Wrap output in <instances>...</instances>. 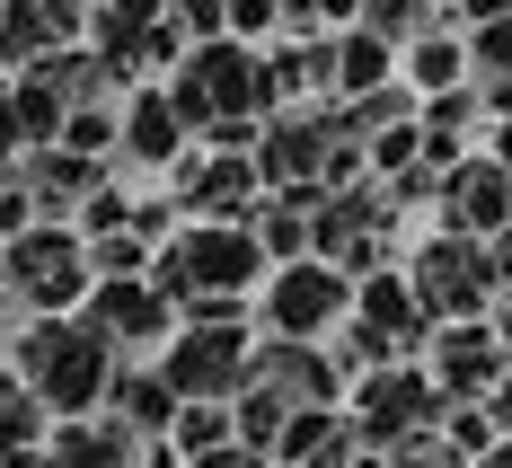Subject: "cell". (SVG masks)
<instances>
[{
	"label": "cell",
	"mask_w": 512,
	"mask_h": 468,
	"mask_svg": "<svg viewBox=\"0 0 512 468\" xmlns=\"http://www.w3.org/2000/svg\"><path fill=\"white\" fill-rule=\"evenodd\" d=\"M151 274L177 292V310H186V318H248L256 283L274 274V257H265L256 221H212V212H195L177 239H159Z\"/></svg>",
	"instance_id": "6da1fadb"
},
{
	"label": "cell",
	"mask_w": 512,
	"mask_h": 468,
	"mask_svg": "<svg viewBox=\"0 0 512 468\" xmlns=\"http://www.w3.org/2000/svg\"><path fill=\"white\" fill-rule=\"evenodd\" d=\"M9 363L45 389L53 416H89V407H106V389H115L124 345H115L89 310H36V318H27V336L9 345Z\"/></svg>",
	"instance_id": "7a4b0ae2"
},
{
	"label": "cell",
	"mask_w": 512,
	"mask_h": 468,
	"mask_svg": "<svg viewBox=\"0 0 512 468\" xmlns=\"http://www.w3.org/2000/svg\"><path fill=\"white\" fill-rule=\"evenodd\" d=\"M345 407H354V424H362V460H389V451H398L407 433L442 424L451 389L433 380V363H424V354H398V363L362 371L354 389H345Z\"/></svg>",
	"instance_id": "3957f363"
},
{
	"label": "cell",
	"mask_w": 512,
	"mask_h": 468,
	"mask_svg": "<svg viewBox=\"0 0 512 468\" xmlns=\"http://www.w3.org/2000/svg\"><path fill=\"white\" fill-rule=\"evenodd\" d=\"M9 283L36 301V310H80L98 292V257H89V230L71 212H36L27 230H9Z\"/></svg>",
	"instance_id": "277c9868"
},
{
	"label": "cell",
	"mask_w": 512,
	"mask_h": 468,
	"mask_svg": "<svg viewBox=\"0 0 512 468\" xmlns=\"http://www.w3.org/2000/svg\"><path fill=\"white\" fill-rule=\"evenodd\" d=\"M345 318H354V274L327 257V248L283 257L256 283V327H274V336H336Z\"/></svg>",
	"instance_id": "5b68a950"
},
{
	"label": "cell",
	"mask_w": 512,
	"mask_h": 468,
	"mask_svg": "<svg viewBox=\"0 0 512 468\" xmlns=\"http://www.w3.org/2000/svg\"><path fill=\"white\" fill-rule=\"evenodd\" d=\"M159 363H168V380L186 398H239L256 380V327L248 318H177Z\"/></svg>",
	"instance_id": "8992f818"
},
{
	"label": "cell",
	"mask_w": 512,
	"mask_h": 468,
	"mask_svg": "<svg viewBox=\"0 0 512 468\" xmlns=\"http://www.w3.org/2000/svg\"><path fill=\"white\" fill-rule=\"evenodd\" d=\"M415 292L433 301L442 318H477L504 301V274H495V239H468V230H433L424 248L407 257Z\"/></svg>",
	"instance_id": "52a82bcc"
},
{
	"label": "cell",
	"mask_w": 512,
	"mask_h": 468,
	"mask_svg": "<svg viewBox=\"0 0 512 468\" xmlns=\"http://www.w3.org/2000/svg\"><path fill=\"white\" fill-rule=\"evenodd\" d=\"M80 310L98 318L124 354H159V345L177 336V318H186V310H177V292H168L159 274H98V292H89Z\"/></svg>",
	"instance_id": "ba28073f"
},
{
	"label": "cell",
	"mask_w": 512,
	"mask_h": 468,
	"mask_svg": "<svg viewBox=\"0 0 512 468\" xmlns=\"http://www.w3.org/2000/svg\"><path fill=\"white\" fill-rule=\"evenodd\" d=\"M168 186L186 195V212H212V221H248L265 204L256 151H221V142H186V159L168 168Z\"/></svg>",
	"instance_id": "9c48e42d"
},
{
	"label": "cell",
	"mask_w": 512,
	"mask_h": 468,
	"mask_svg": "<svg viewBox=\"0 0 512 468\" xmlns=\"http://www.w3.org/2000/svg\"><path fill=\"white\" fill-rule=\"evenodd\" d=\"M424 363H433V380H442L451 398H486V389L512 371L495 310H477V318H442V327H433V345H424Z\"/></svg>",
	"instance_id": "30bf717a"
},
{
	"label": "cell",
	"mask_w": 512,
	"mask_h": 468,
	"mask_svg": "<svg viewBox=\"0 0 512 468\" xmlns=\"http://www.w3.org/2000/svg\"><path fill=\"white\" fill-rule=\"evenodd\" d=\"M442 230H468V239H495L512 221V159H495V151H468V159H451V177H442Z\"/></svg>",
	"instance_id": "8fae6325"
},
{
	"label": "cell",
	"mask_w": 512,
	"mask_h": 468,
	"mask_svg": "<svg viewBox=\"0 0 512 468\" xmlns=\"http://www.w3.org/2000/svg\"><path fill=\"white\" fill-rule=\"evenodd\" d=\"M186 142H195V124H186V106L168 98V80L124 89V151H115V168H177Z\"/></svg>",
	"instance_id": "7c38bea8"
},
{
	"label": "cell",
	"mask_w": 512,
	"mask_h": 468,
	"mask_svg": "<svg viewBox=\"0 0 512 468\" xmlns=\"http://www.w3.org/2000/svg\"><path fill=\"white\" fill-rule=\"evenodd\" d=\"M354 318L389 327L407 354H424V345H433V327H442V310L415 292V274H398V265H371V274H354Z\"/></svg>",
	"instance_id": "4fadbf2b"
},
{
	"label": "cell",
	"mask_w": 512,
	"mask_h": 468,
	"mask_svg": "<svg viewBox=\"0 0 512 468\" xmlns=\"http://www.w3.org/2000/svg\"><path fill=\"white\" fill-rule=\"evenodd\" d=\"M142 451H151V442L115 416V407L53 416V433H45V460H53V468H124V460H142Z\"/></svg>",
	"instance_id": "5bb4252c"
},
{
	"label": "cell",
	"mask_w": 512,
	"mask_h": 468,
	"mask_svg": "<svg viewBox=\"0 0 512 468\" xmlns=\"http://www.w3.org/2000/svg\"><path fill=\"white\" fill-rule=\"evenodd\" d=\"M106 407L133 424L142 442H159V433L177 424V407H186V389L168 380V363H159V354H124V363H115V389H106Z\"/></svg>",
	"instance_id": "9a60e30c"
},
{
	"label": "cell",
	"mask_w": 512,
	"mask_h": 468,
	"mask_svg": "<svg viewBox=\"0 0 512 468\" xmlns=\"http://www.w3.org/2000/svg\"><path fill=\"white\" fill-rule=\"evenodd\" d=\"M327 45H336V98H362V89H380V80H398V71H407V45H398V36H380L371 18L327 27Z\"/></svg>",
	"instance_id": "2e32d148"
},
{
	"label": "cell",
	"mask_w": 512,
	"mask_h": 468,
	"mask_svg": "<svg viewBox=\"0 0 512 468\" xmlns=\"http://www.w3.org/2000/svg\"><path fill=\"white\" fill-rule=\"evenodd\" d=\"M45 433H53L45 389L18 363H0V460H45Z\"/></svg>",
	"instance_id": "e0dca14e"
},
{
	"label": "cell",
	"mask_w": 512,
	"mask_h": 468,
	"mask_svg": "<svg viewBox=\"0 0 512 468\" xmlns=\"http://www.w3.org/2000/svg\"><path fill=\"white\" fill-rule=\"evenodd\" d=\"M407 80L424 89V98L477 80V45H468V27H424V36H407Z\"/></svg>",
	"instance_id": "ac0fdd59"
},
{
	"label": "cell",
	"mask_w": 512,
	"mask_h": 468,
	"mask_svg": "<svg viewBox=\"0 0 512 468\" xmlns=\"http://www.w3.org/2000/svg\"><path fill=\"white\" fill-rule=\"evenodd\" d=\"M159 18H168V0H98V18H89V45H106L133 80H142V45L159 36Z\"/></svg>",
	"instance_id": "d6986e66"
},
{
	"label": "cell",
	"mask_w": 512,
	"mask_h": 468,
	"mask_svg": "<svg viewBox=\"0 0 512 468\" xmlns=\"http://www.w3.org/2000/svg\"><path fill=\"white\" fill-rule=\"evenodd\" d=\"M292 407H301V398H292V389H274L265 371H256L248 389L230 398V416H239V442H248L256 460H274V442H283V424H292Z\"/></svg>",
	"instance_id": "ffe728a7"
},
{
	"label": "cell",
	"mask_w": 512,
	"mask_h": 468,
	"mask_svg": "<svg viewBox=\"0 0 512 468\" xmlns=\"http://www.w3.org/2000/svg\"><path fill=\"white\" fill-rule=\"evenodd\" d=\"M230 442H239L230 398H186L177 424H168V451H177V460H212V451H230Z\"/></svg>",
	"instance_id": "44dd1931"
},
{
	"label": "cell",
	"mask_w": 512,
	"mask_h": 468,
	"mask_svg": "<svg viewBox=\"0 0 512 468\" xmlns=\"http://www.w3.org/2000/svg\"><path fill=\"white\" fill-rule=\"evenodd\" d=\"M62 45V27H53L45 0H0V62L18 71V62H36V53Z\"/></svg>",
	"instance_id": "7402d4cb"
},
{
	"label": "cell",
	"mask_w": 512,
	"mask_h": 468,
	"mask_svg": "<svg viewBox=\"0 0 512 468\" xmlns=\"http://www.w3.org/2000/svg\"><path fill=\"white\" fill-rule=\"evenodd\" d=\"M362 18H371L380 36H398V45L424 36V27H460V18H451V0H362Z\"/></svg>",
	"instance_id": "603a6c76"
},
{
	"label": "cell",
	"mask_w": 512,
	"mask_h": 468,
	"mask_svg": "<svg viewBox=\"0 0 512 468\" xmlns=\"http://www.w3.org/2000/svg\"><path fill=\"white\" fill-rule=\"evenodd\" d=\"M345 18H362V0H283V27H292V36H327V27H345Z\"/></svg>",
	"instance_id": "cb8c5ba5"
},
{
	"label": "cell",
	"mask_w": 512,
	"mask_h": 468,
	"mask_svg": "<svg viewBox=\"0 0 512 468\" xmlns=\"http://www.w3.org/2000/svg\"><path fill=\"white\" fill-rule=\"evenodd\" d=\"M168 9H177V27H186L195 45H204V36H230V0H168Z\"/></svg>",
	"instance_id": "d4e9b609"
},
{
	"label": "cell",
	"mask_w": 512,
	"mask_h": 468,
	"mask_svg": "<svg viewBox=\"0 0 512 468\" xmlns=\"http://www.w3.org/2000/svg\"><path fill=\"white\" fill-rule=\"evenodd\" d=\"M274 27H283V0H230V36H256L265 45Z\"/></svg>",
	"instance_id": "484cf974"
},
{
	"label": "cell",
	"mask_w": 512,
	"mask_h": 468,
	"mask_svg": "<svg viewBox=\"0 0 512 468\" xmlns=\"http://www.w3.org/2000/svg\"><path fill=\"white\" fill-rule=\"evenodd\" d=\"M451 18H460L468 36H477V27H495V18H512V0H451Z\"/></svg>",
	"instance_id": "4316f807"
},
{
	"label": "cell",
	"mask_w": 512,
	"mask_h": 468,
	"mask_svg": "<svg viewBox=\"0 0 512 468\" xmlns=\"http://www.w3.org/2000/svg\"><path fill=\"white\" fill-rule=\"evenodd\" d=\"M486 416H495V424H504V433H512V371H504V380H495V389H486Z\"/></svg>",
	"instance_id": "83f0119b"
},
{
	"label": "cell",
	"mask_w": 512,
	"mask_h": 468,
	"mask_svg": "<svg viewBox=\"0 0 512 468\" xmlns=\"http://www.w3.org/2000/svg\"><path fill=\"white\" fill-rule=\"evenodd\" d=\"M495 159H512V115H495V142H486Z\"/></svg>",
	"instance_id": "f1b7e54d"
},
{
	"label": "cell",
	"mask_w": 512,
	"mask_h": 468,
	"mask_svg": "<svg viewBox=\"0 0 512 468\" xmlns=\"http://www.w3.org/2000/svg\"><path fill=\"white\" fill-rule=\"evenodd\" d=\"M0 283H9V239H0Z\"/></svg>",
	"instance_id": "f546056e"
}]
</instances>
